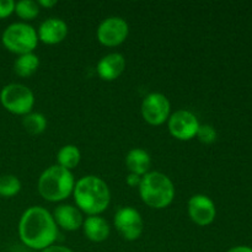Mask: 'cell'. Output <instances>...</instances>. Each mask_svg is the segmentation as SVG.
Listing matches in <instances>:
<instances>
[{"label":"cell","mask_w":252,"mask_h":252,"mask_svg":"<svg viewBox=\"0 0 252 252\" xmlns=\"http://www.w3.org/2000/svg\"><path fill=\"white\" fill-rule=\"evenodd\" d=\"M126 166L130 174L143 177L149 172L150 166H152V158L149 153L145 152L142 148H133L126 155Z\"/></svg>","instance_id":"obj_16"},{"label":"cell","mask_w":252,"mask_h":252,"mask_svg":"<svg viewBox=\"0 0 252 252\" xmlns=\"http://www.w3.org/2000/svg\"><path fill=\"white\" fill-rule=\"evenodd\" d=\"M21 191V181L15 175L7 174L0 176V197L11 198Z\"/></svg>","instance_id":"obj_20"},{"label":"cell","mask_w":252,"mask_h":252,"mask_svg":"<svg viewBox=\"0 0 252 252\" xmlns=\"http://www.w3.org/2000/svg\"><path fill=\"white\" fill-rule=\"evenodd\" d=\"M187 209H189V219L199 226H207L212 224L217 216L216 204L206 194H193L189 198Z\"/></svg>","instance_id":"obj_11"},{"label":"cell","mask_w":252,"mask_h":252,"mask_svg":"<svg viewBox=\"0 0 252 252\" xmlns=\"http://www.w3.org/2000/svg\"><path fill=\"white\" fill-rule=\"evenodd\" d=\"M37 4L39 5V7L43 6V7H47V9H49V7H53L54 5H57V0H38Z\"/></svg>","instance_id":"obj_26"},{"label":"cell","mask_w":252,"mask_h":252,"mask_svg":"<svg viewBox=\"0 0 252 252\" xmlns=\"http://www.w3.org/2000/svg\"><path fill=\"white\" fill-rule=\"evenodd\" d=\"M41 252H74L71 249L66 248V246H63V245H52L49 246V248L44 249V250H42Z\"/></svg>","instance_id":"obj_25"},{"label":"cell","mask_w":252,"mask_h":252,"mask_svg":"<svg viewBox=\"0 0 252 252\" xmlns=\"http://www.w3.org/2000/svg\"><path fill=\"white\" fill-rule=\"evenodd\" d=\"M113 225L121 236L127 241H134L144 231V220L139 212L133 207H122L113 218Z\"/></svg>","instance_id":"obj_7"},{"label":"cell","mask_w":252,"mask_h":252,"mask_svg":"<svg viewBox=\"0 0 252 252\" xmlns=\"http://www.w3.org/2000/svg\"><path fill=\"white\" fill-rule=\"evenodd\" d=\"M68 34V25L61 17H48L41 22L37 36L38 41L46 44H58L64 41Z\"/></svg>","instance_id":"obj_12"},{"label":"cell","mask_w":252,"mask_h":252,"mask_svg":"<svg viewBox=\"0 0 252 252\" xmlns=\"http://www.w3.org/2000/svg\"><path fill=\"white\" fill-rule=\"evenodd\" d=\"M39 68V58L37 54L26 53L17 57L14 62V71L21 78H29L33 75Z\"/></svg>","instance_id":"obj_17"},{"label":"cell","mask_w":252,"mask_h":252,"mask_svg":"<svg viewBox=\"0 0 252 252\" xmlns=\"http://www.w3.org/2000/svg\"><path fill=\"white\" fill-rule=\"evenodd\" d=\"M53 219L57 226L66 231H75L83 226V212L76 206L62 203L56 207L53 212Z\"/></svg>","instance_id":"obj_13"},{"label":"cell","mask_w":252,"mask_h":252,"mask_svg":"<svg viewBox=\"0 0 252 252\" xmlns=\"http://www.w3.org/2000/svg\"><path fill=\"white\" fill-rule=\"evenodd\" d=\"M129 25L123 17L110 16L100 22L96 36L98 42L106 47H117L127 39Z\"/></svg>","instance_id":"obj_9"},{"label":"cell","mask_w":252,"mask_h":252,"mask_svg":"<svg viewBox=\"0 0 252 252\" xmlns=\"http://www.w3.org/2000/svg\"><path fill=\"white\" fill-rule=\"evenodd\" d=\"M140 112L147 123L152 126H161L167 122L171 115V103L161 93H150L143 98Z\"/></svg>","instance_id":"obj_8"},{"label":"cell","mask_w":252,"mask_h":252,"mask_svg":"<svg viewBox=\"0 0 252 252\" xmlns=\"http://www.w3.org/2000/svg\"><path fill=\"white\" fill-rule=\"evenodd\" d=\"M76 207L88 216H100L111 203V191L101 177L86 175L75 182L73 191Z\"/></svg>","instance_id":"obj_2"},{"label":"cell","mask_w":252,"mask_h":252,"mask_svg":"<svg viewBox=\"0 0 252 252\" xmlns=\"http://www.w3.org/2000/svg\"><path fill=\"white\" fill-rule=\"evenodd\" d=\"M140 181H142V176H138L135 174H128L126 177V182L129 187H139Z\"/></svg>","instance_id":"obj_24"},{"label":"cell","mask_w":252,"mask_h":252,"mask_svg":"<svg viewBox=\"0 0 252 252\" xmlns=\"http://www.w3.org/2000/svg\"><path fill=\"white\" fill-rule=\"evenodd\" d=\"M22 126L25 130L32 135H38L43 133L47 128V118L43 113L30 112L22 118Z\"/></svg>","instance_id":"obj_19"},{"label":"cell","mask_w":252,"mask_h":252,"mask_svg":"<svg viewBox=\"0 0 252 252\" xmlns=\"http://www.w3.org/2000/svg\"><path fill=\"white\" fill-rule=\"evenodd\" d=\"M139 196L148 207L164 209L175 199V185L167 175L160 171H149L142 177Z\"/></svg>","instance_id":"obj_4"},{"label":"cell","mask_w":252,"mask_h":252,"mask_svg":"<svg viewBox=\"0 0 252 252\" xmlns=\"http://www.w3.org/2000/svg\"><path fill=\"white\" fill-rule=\"evenodd\" d=\"M126 69V58L123 54L112 52L98 61L96 65L97 75L105 81H113L120 78Z\"/></svg>","instance_id":"obj_14"},{"label":"cell","mask_w":252,"mask_h":252,"mask_svg":"<svg viewBox=\"0 0 252 252\" xmlns=\"http://www.w3.org/2000/svg\"><path fill=\"white\" fill-rule=\"evenodd\" d=\"M75 182V177L70 170L56 164L47 167L42 172L37 181V189L42 198L56 203L64 201L73 194Z\"/></svg>","instance_id":"obj_3"},{"label":"cell","mask_w":252,"mask_h":252,"mask_svg":"<svg viewBox=\"0 0 252 252\" xmlns=\"http://www.w3.org/2000/svg\"><path fill=\"white\" fill-rule=\"evenodd\" d=\"M199 126L201 123L197 116L189 110L175 111L167 120V128H169L170 134L182 142L196 138Z\"/></svg>","instance_id":"obj_10"},{"label":"cell","mask_w":252,"mask_h":252,"mask_svg":"<svg viewBox=\"0 0 252 252\" xmlns=\"http://www.w3.org/2000/svg\"><path fill=\"white\" fill-rule=\"evenodd\" d=\"M0 102L9 112L26 116L32 112L34 106V95L29 86L20 83L5 85L0 91Z\"/></svg>","instance_id":"obj_6"},{"label":"cell","mask_w":252,"mask_h":252,"mask_svg":"<svg viewBox=\"0 0 252 252\" xmlns=\"http://www.w3.org/2000/svg\"><path fill=\"white\" fill-rule=\"evenodd\" d=\"M1 42L7 51L17 56L32 53L38 44L37 30L27 22H14L4 30Z\"/></svg>","instance_id":"obj_5"},{"label":"cell","mask_w":252,"mask_h":252,"mask_svg":"<svg viewBox=\"0 0 252 252\" xmlns=\"http://www.w3.org/2000/svg\"><path fill=\"white\" fill-rule=\"evenodd\" d=\"M15 10L14 0H0V19L10 16Z\"/></svg>","instance_id":"obj_23"},{"label":"cell","mask_w":252,"mask_h":252,"mask_svg":"<svg viewBox=\"0 0 252 252\" xmlns=\"http://www.w3.org/2000/svg\"><path fill=\"white\" fill-rule=\"evenodd\" d=\"M217 137H218L217 130L211 125H201L196 134L197 139L203 144H212V143L216 142Z\"/></svg>","instance_id":"obj_22"},{"label":"cell","mask_w":252,"mask_h":252,"mask_svg":"<svg viewBox=\"0 0 252 252\" xmlns=\"http://www.w3.org/2000/svg\"><path fill=\"white\" fill-rule=\"evenodd\" d=\"M84 235L93 243H102L110 236L111 228L108 221L101 216H89L84 219L83 226Z\"/></svg>","instance_id":"obj_15"},{"label":"cell","mask_w":252,"mask_h":252,"mask_svg":"<svg viewBox=\"0 0 252 252\" xmlns=\"http://www.w3.org/2000/svg\"><path fill=\"white\" fill-rule=\"evenodd\" d=\"M14 12L22 20H33L39 14V5L34 0H20L15 2Z\"/></svg>","instance_id":"obj_21"},{"label":"cell","mask_w":252,"mask_h":252,"mask_svg":"<svg viewBox=\"0 0 252 252\" xmlns=\"http://www.w3.org/2000/svg\"><path fill=\"white\" fill-rule=\"evenodd\" d=\"M228 252H252V249L249 246H235V248H231Z\"/></svg>","instance_id":"obj_27"},{"label":"cell","mask_w":252,"mask_h":252,"mask_svg":"<svg viewBox=\"0 0 252 252\" xmlns=\"http://www.w3.org/2000/svg\"><path fill=\"white\" fill-rule=\"evenodd\" d=\"M81 159V153L79 148L74 144H66L62 147L57 153V165L66 170L75 169Z\"/></svg>","instance_id":"obj_18"},{"label":"cell","mask_w":252,"mask_h":252,"mask_svg":"<svg viewBox=\"0 0 252 252\" xmlns=\"http://www.w3.org/2000/svg\"><path fill=\"white\" fill-rule=\"evenodd\" d=\"M19 236L24 245L42 251L54 245L58 226L51 212L41 206H32L22 213L19 221Z\"/></svg>","instance_id":"obj_1"}]
</instances>
